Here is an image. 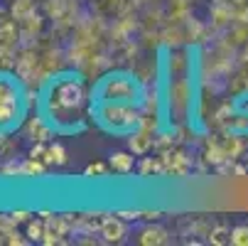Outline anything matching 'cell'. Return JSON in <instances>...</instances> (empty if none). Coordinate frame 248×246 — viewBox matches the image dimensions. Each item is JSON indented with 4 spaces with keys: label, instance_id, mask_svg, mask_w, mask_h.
Masks as SVG:
<instances>
[{
    "label": "cell",
    "instance_id": "6da1fadb",
    "mask_svg": "<svg viewBox=\"0 0 248 246\" xmlns=\"http://www.w3.org/2000/svg\"><path fill=\"white\" fill-rule=\"evenodd\" d=\"M86 98H89V89L81 77L74 74L52 77L45 89V111L49 123L57 131H64V121H74L69 116L79 114L86 106Z\"/></svg>",
    "mask_w": 248,
    "mask_h": 246
},
{
    "label": "cell",
    "instance_id": "7a4b0ae2",
    "mask_svg": "<svg viewBox=\"0 0 248 246\" xmlns=\"http://www.w3.org/2000/svg\"><path fill=\"white\" fill-rule=\"evenodd\" d=\"M91 116L111 133H133L143 121V106L140 103H113V101H93Z\"/></svg>",
    "mask_w": 248,
    "mask_h": 246
},
{
    "label": "cell",
    "instance_id": "3957f363",
    "mask_svg": "<svg viewBox=\"0 0 248 246\" xmlns=\"http://www.w3.org/2000/svg\"><path fill=\"white\" fill-rule=\"evenodd\" d=\"M143 86L140 82L128 74V72H113L106 74L96 89H93V101H113V103H143Z\"/></svg>",
    "mask_w": 248,
    "mask_h": 246
},
{
    "label": "cell",
    "instance_id": "277c9868",
    "mask_svg": "<svg viewBox=\"0 0 248 246\" xmlns=\"http://www.w3.org/2000/svg\"><path fill=\"white\" fill-rule=\"evenodd\" d=\"M52 133H54V126L49 123L47 116H30L22 123V135L34 140V143H49Z\"/></svg>",
    "mask_w": 248,
    "mask_h": 246
},
{
    "label": "cell",
    "instance_id": "5b68a950",
    "mask_svg": "<svg viewBox=\"0 0 248 246\" xmlns=\"http://www.w3.org/2000/svg\"><path fill=\"white\" fill-rule=\"evenodd\" d=\"M170 109L174 114H189L192 109V89L187 79H177L170 86Z\"/></svg>",
    "mask_w": 248,
    "mask_h": 246
},
{
    "label": "cell",
    "instance_id": "8992f818",
    "mask_svg": "<svg viewBox=\"0 0 248 246\" xmlns=\"http://www.w3.org/2000/svg\"><path fill=\"white\" fill-rule=\"evenodd\" d=\"M101 236L106 244H121L128 234V227H125V219L118 217V214H108L103 217V224H101Z\"/></svg>",
    "mask_w": 248,
    "mask_h": 246
},
{
    "label": "cell",
    "instance_id": "52a82bcc",
    "mask_svg": "<svg viewBox=\"0 0 248 246\" xmlns=\"http://www.w3.org/2000/svg\"><path fill=\"white\" fill-rule=\"evenodd\" d=\"M160 155H162V163H165V175H170V178H185L192 167L189 158L182 150H167V153H160Z\"/></svg>",
    "mask_w": 248,
    "mask_h": 246
},
{
    "label": "cell",
    "instance_id": "ba28073f",
    "mask_svg": "<svg viewBox=\"0 0 248 246\" xmlns=\"http://www.w3.org/2000/svg\"><path fill=\"white\" fill-rule=\"evenodd\" d=\"M128 150L138 158L148 155L150 150H155V133L143 131V128H135L133 133H128Z\"/></svg>",
    "mask_w": 248,
    "mask_h": 246
},
{
    "label": "cell",
    "instance_id": "9c48e42d",
    "mask_svg": "<svg viewBox=\"0 0 248 246\" xmlns=\"http://www.w3.org/2000/svg\"><path fill=\"white\" fill-rule=\"evenodd\" d=\"M22 109H25L22 101H0V133L10 131L20 121Z\"/></svg>",
    "mask_w": 248,
    "mask_h": 246
},
{
    "label": "cell",
    "instance_id": "30bf717a",
    "mask_svg": "<svg viewBox=\"0 0 248 246\" xmlns=\"http://www.w3.org/2000/svg\"><path fill=\"white\" fill-rule=\"evenodd\" d=\"M22 94L25 89L13 74L0 72V101H22Z\"/></svg>",
    "mask_w": 248,
    "mask_h": 246
},
{
    "label": "cell",
    "instance_id": "8fae6325",
    "mask_svg": "<svg viewBox=\"0 0 248 246\" xmlns=\"http://www.w3.org/2000/svg\"><path fill=\"white\" fill-rule=\"evenodd\" d=\"M167 241H170V231L160 224H148L138 234V244H143V246H160V244H167Z\"/></svg>",
    "mask_w": 248,
    "mask_h": 246
},
{
    "label": "cell",
    "instance_id": "7c38bea8",
    "mask_svg": "<svg viewBox=\"0 0 248 246\" xmlns=\"http://www.w3.org/2000/svg\"><path fill=\"white\" fill-rule=\"evenodd\" d=\"M135 158H138V155H133L130 150H118V153H113V155L108 158L111 172H116V175H128V172H133V170H135Z\"/></svg>",
    "mask_w": 248,
    "mask_h": 246
},
{
    "label": "cell",
    "instance_id": "4fadbf2b",
    "mask_svg": "<svg viewBox=\"0 0 248 246\" xmlns=\"http://www.w3.org/2000/svg\"><path fill=\"white\" fill-rule=\"evenodd\" d=\"M69 155H66V148L59 143V140H52L47 143V153H45V163L49 167H59V165H66Z\"/></svg>",
    "mask_w": 248,
    "mask_h": 246
},
{
    "label": "cell",
    "instance_id": "5bb4252c",
    "mask_svg": "<svg viewBox=\"0 0 248 246\" xmlns=\"http://www.w3.org/2000/svg\"><path fill=\"white\" fill-rule=\"evenodd\" d=\"M135 167H138V172L143 175V178H150V175H165L162 155H157V158H145V155H143Z\"/></svg>",
    "mask_w": 248,
    "mask_h": 246
},
{
    "label": "cell",
    "instance_id": "9a60e30c",
    "mask_svg": "<svg viewBox=\"0 0 248 246\" xmlns=\"http://www.w3.org/2000/svg\"><path fill=\"white\" fill-rule=\"evenodd\" d=\"M25 236L30 241H40L45 239V217H34L30 222H25Z\"/></svg>",
    "mask_w": 248,
    "mask_h": 246
},
{
    "label": "cell",
    "instance_id": "2e32d148",
    "mask_svg": "<svg viewBox=\"0 0 248 246\" xmlns=\"http://www.w3.org/2000/svg\"><path fill=\"white\" fill-rule=\"evenodd\" d=\"M47 163H42V160H34V158H27V160H22V175L25 178H40V175H45L47 172Z\"/></svg>",
    "mask_w": 248,
    "mask_h": 246
},
{
    "label": "cell",
    "instance_id": "e0dca14e",
    "mask_svg": "<svg viewBox=\"0 0 248 246\" xmlns=\"http://www.w3.org/2000/svg\"><path fill=\"white\" fill-rule=\"evenodd\" d=\"M209 244H214V246L231 244V229H226V227H211V231H209Z\"/></svg>",
    "mask_w": 248,
    "mask_h": 246
},
{
    "label": "cell",
    "instance_id": "ac0fdd59",
    "mask_svg": "<svg viewBox=\"0 0 248 246\" xmlns=\"http://www.w3.org/2000/svg\"><path fill=\"white\" fill-rule=\"evenodd\" d=\"M108 172H111V165L103 163V160H96V163H91V165L84 167V175H86V178H106Z\"/></svg>",
    "mask_w": 248,
    "mask_h": 246
},
{
    "label": "cell",
    "instance_id": "d6986e66",
    "mask_svg": "<svg viewBox=\"0 0 248 246\" xmlns=\"http://www.w3.org/2000/svg\"><path fill=\"white\" fill-rule=\"evenodd\" d=\"M231 244L233 246H248V224H238L231 229Z\"/></svg>",
    "mask_w": 248,
    "mask_h": 246
},
{
    "label": "cell",
    "instance_id": "ffe728a7",
    "mask_svg": "<svg viewBox=\"0 0 248 246\" xmlns=\"http://www.w3.org/2000/svg\"><path fill=\"white\" fill-rule=\"evenodd\" d=\"M10 219H13L15 224H25V222L32 219V214L27 212V209H15V212H10Z\"/></svg>",
    "mask_w": 248,
    "mask_h": 246
},
{
    "label": "cell",
    "instance_id": "44dd1931",
    "mask_svg": "<svg viewBox=\"0 0 248 246\" xmlns=\"http://www.w3.org/2000/svg\"><path fill=\"white\" fill-rule=\"evenodd\" d=\"M45 153H47V143H34V146H32V150H30V158L42 160V163H45Z\"/></svg>",
    "mask_w": 248,
    "mask_h": 246
},
{
    "label": "cell",
    "instance_id": "7402d4cb",
    "mask_svg": "<svg viewBox=\"0 0 248 246\" xmlns=\"http://www.w3.org/2000/svg\"><path fill=\"white\" fill-rule=\"evenodd\" d=\"M162 217L160 209H140V219H145V222H157Z\"/></svg>",
    "mask_w": 248,
    "mask_h": 246
},
{
    "label": "cell",
    "instance_id": "603a6c76",
    "mask_svg": "<svg viewBox=\"0 0 248 246\" xmlns=\"http://www.w3.org/2000/svg\"><path fill=\"white\" fill-rule=\"evenodd\" d=\"M5 244H13V246H25V244H30V239H22V234H17V229H15L13 234H8Z\"/></svg>",
    "mask_w": 248,
    "mask_h": 246
},
{
    "label": "cell",
    "instance_id": "cb8c5ba5",
    "mask_svg": "<svg viewBox=\"0 0 248 246\" xmlns=\"http://www.w3.org/2000/svg\"><path fill=\"white\" fill-rule=\"evenodd\" d=\"M118 217H123L125 222H135L140 219V209H121V212H116Z\"/></svg>",
    "mask_w": 248,
    "mask_h": 246
},
{
    "label": "cell",
    "instance_id": "d4e9b609",
    "mask_svg": "<svg viewBox=\"0 0 248 246\" xmlns=\"http://www.w3.org/2000/svg\"><path fill=\"white\" fill-rule=\"evenodd\" d=\"M241 111H248V98H243V101H241Z\"/></svg>",
    "mask_w": 248,
    "mask_h": 246
},
{
    "label": "cell",
    "instance_id": "484cf974",
    "mask_svg": "<svg viewBox=\"0 0 248 246\" xmlns=\"http://www.w3.org/2000/svg\"><path fill=\"white\" fill-rule=\"evenodd\" d=\"M0 40H3V37H0Z\"/></svg>",
    "mask_w": 248,
    "mask_h": 246
}]
</instances>
